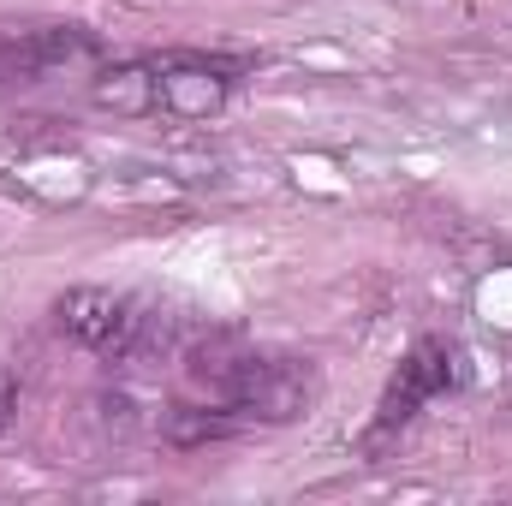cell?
I'll use <instances>...</instances> for the list:
<instances>
[{
    "label": "cell",
    "instance_id": "obj_1",
    "mask_svg": "<svg viewBox=\"0 0 512 506\" xmlns=\"http://www.w3.org/2000/svg\"><path fill=\"white\" fill-rule=\"evenodd\" d=\"M54 322H60L66 340L90 346L96 358H108V364H131L149 310H143L137 298H126V292H108V286H72V292H60Z\"/></svg>",
    "mask_w": 512,
    "mask_h": 506
},
{
    "label": "cell",
    "instance_id": "obj_2",
    "mask_svg": "<svg viewBox=\"0 0 512 506\" xmlns=\"http://www.w3.org/2000/svg\"><path fill=\"white\" fill-rule=\"evenodd\" d=\"M316 405V364L310 358H245L239 387H233V411H245L256 423H298Z\"/></svg>",
    "mask_w": 512,
    "mask_h": 506
},
{
    "label": "cell",
    "instance_id": "obj_3",
    "mask_svg": "<svg viewBox=\"0 0 512 506\" xmlns=\"http://www.w3.org/2000/svg\"><path fill=\"white\" fill-rule=\"evenodd\" d=\"M96 60H102V42L78 24H42V30L0 36V84H36V78H54L66 66H96Z\"/></svg>",
    "mask_w": 512,
    "mask_h": 506
},
{
    "label": "cell",
    "instance_id": "obj_4",
    "mask_svg": "<svg viewBox=\"0 0 512 506\" xmlns=\"http://www.w3.org/2000/svg\"><path fill=\"white\" fill-rule=\"evenodd\" d=\"M459 381V358H453V346L447 340H417L411 352H405V364L393 370V381H387L382 405H376V435H387V429H405L435 393H447Z\"/></svg>",
    "mask_w": 512,
    "mask_h": 506
},
{
    "label": "cell",
    "instance_id": "obj_5",
    "mask_svg": "<svg viewBox=\"0 0 512 506\" xmlns=\"http://www.w3.org/2000/svg\"><path fill=\"white\" fill-rule=\"evenodd\" d=\"M155 72H161V108L173 120H215L233 96V78L209 60H167Z\"/></svg>",
    "mask_w": 512,
    "mask_h": 506
},
{
    "label": "cell",
    "instance_id": "obj_6",
    "mask_svg": "<svg viewBox=\"0 0 512 506\" xmlns=\"http://www.w3.org/2000/svg\"><path fill=\"white\" fill-rule=\"evenodd\" d=\"M90 102L102 114H120V120H149L161 108V72L149 60H114V66H96L90 78Z\"/></svg>",
    "mask_w": 512,
    "mask_h": 506
},
{
    "label": "cell",
    "instance_id": "obj_7",
    "mask_svg": "<svg viewBox=\"0 0 512 506\" xmlns=\"http://www.w3.org/2000/svg\"><path fill=\"white\" fill-rule=\"evenodd\" d=\"M245 358H251V352H245L239 340L209 334V340H197V346H191V381H197V387H209V399H215V405H227V411H233V387H239Z\"/></svg>",
    "mask_w": 512,
    "mask_h": 506
},
{
    "label": "cell",
    "instance_id": "obj_8",
    "mask_svg": "<svg viewBox=\"0 0 512 506\" xmlns=\"http://www.w3.org/2000/svg\"><path fill=\"white\" fill-rule=\"evenodd\" d=\"M161 435L173 447H203V441L233 435V417H227V405H173V411H161Z\"/></svg>",
    "mask_w": 512,
    "mask_h": 506
},
{
    "label": "cell",
    "instance_id": "obj_9",
    "mask_svg": "<svg viewBox=\"0 0 512 506\" xmlns=\"http://www.w3.org/2000/svg\"><path fill=\"white\" fill-rule=\"evenodd\" d=\"M12 411H18V387H12V376L0 370V429L12 423Z\"/></svg>",
    "mask_w": 512,
    "mask_h": 506
}]
</instances>
